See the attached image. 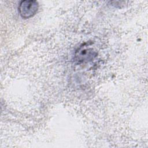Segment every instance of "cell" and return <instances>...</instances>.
<instances>
[{"mask_svg": "<svg viewBox=\"0 0 148 148\" xmlns=\"http://www.w3.org/2000/svg\"><path fill=\"white\" fill-rule=\"evenodd\" d=\"M38 9V3L35 1H23L20 2L18 10L21 17L29 18L34 16Z\"/></svg>", "mask_w": 148, "mask_h": 148, "instance_id": "obj_1", "label": "cell"}]
</instances>
